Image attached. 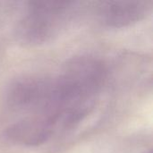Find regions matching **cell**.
<instances>
[{"instance_id": "cell-1", "label": "cell", "mask_w": 153, "mask_h": 153, "mask_svg": "<svg viewBox=\"0 0 153 153\" xmlns=\"http://www.w3.org/2000/svg\"><path fill=\"white\" fill-rule=\"evenodd\" d=\"M56 79L61 108V128L74 126L93 109L106 79L104 65L82 56L71 59Z\"/></svg>"}, {"instance_id": "cell-2", "label": "cell", "mask_w": 153, "mask_h": 153, "mask_svg": "<svg viewBox=\"0 0 153 153\" xmlns=\"http://www.w3.org/2000/svg\"><path fill=\"white\" fill-rule=\"evenodd\" d=\"M74 6L75 3L73 2H30L17 27L20 39L30 45L48 41L69 22Z\"/></svg>"}, {"instance_id": "cell-3", "label": "cell", "mask_w": 153, "mask_h": 153, "mask_svg": "<svg viewBox=\"0 0 153 153\" xmlns=\"http://www.w3.org/2000/svg\"><path fill=\"white\" fill-rule=\"evenodd\" d=\"M148 1H107L98 8L100 21L107 26L121 28L142 20L150 11Z\"/></svg>"}]
</instances>
